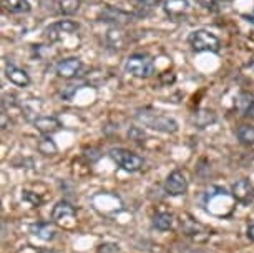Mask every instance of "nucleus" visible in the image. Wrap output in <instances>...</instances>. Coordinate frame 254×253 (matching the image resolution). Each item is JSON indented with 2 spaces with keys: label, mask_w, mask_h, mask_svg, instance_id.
<instances>
[{
  "label": "nucleus",
  "mask_w": 254,
  "mask_h": 253,
  "mask_svg": "<svg viewBox=\"0 0 254 253\" xmlns=\"http://www.w3.org/2000/svg\"><path fill=\"white\" fill-rule=\"evenodd\" d=\"M136 120L141 122L145 127L151 128V130H156V132H163V133H175V132H178V123H176L175 118H171V117H168V115H163L161 112L150 110V108H143V110H138Z\"/></svg>",
  "instance_id": "nucleus-1"
},
{
  "label": "nucleus",
  "mask_w": 254,
  "mask_h": 253,
  "mask_svg": "<svg viewBox=\"0 0 254 253\" xmlns=\"http://www.w3.org/2000/svg\"><path fill=\"white\" fill-rule=\"evenodd\" d=\"M188 42L194 52H213V54H216V52H219V47H221V42H219L218 37L206 30L193 32L188 37Z\"/></svg>",
  "instance_id": "nucleus-2"
},
{
  "label": "nucleus",
  "mask_w": 254,
  "mask_h": 253,
  "mask_svg": "<svg viewBox=\"0 0 254 253\" xmlns=\"http://www.w3.org/2000/svg\"><path fill=\"white\" fill-rule=\"evenodd\" d=\"M125 69H127L128 74H131L133 77L138 79H148L155 74V64H153V60L148 55H141V54L128 57Z\"/></svg>",
  "instance_id": "nucleus-3"
},
{
  "label": "nucleus",
  "mask_w": 254,
  "mask_h": 253,
  "mask_svg": "<svg viewBox=\"0 0 254 253\" xmlns=\"http://www.w3.org/2000/svg\"><path fill=\"white\" fill-rule=\"evenodd\" d=\"M110 157L118 167H122L125 171H138L143 167V159L140 155L133 154L130 150L125 149H112Z\"/></svg>",
  "instance_id": "nucleus-4"
},
{
  "label": "nucleus",
  "mask_w": 254,
  "mask_h": 253,
  "mask_svg": "<svg viewBox=\"0 0 254 253\" xmlns=\"http://www.w3.org/2000/svg\"><path fill=\"white\" fill-rule=\"evenodd\" d=\"M165 190H166V193L173 195V197L185 195L186 190H188V180H186L183 171L181 170L171 171L165 182Z\"/></svg>",
  "instance_id": "nucleus-5"
},
{
  "label": "nucleus",
  "mask_w": 254,
  "mask_h": 253,
  "mask_svg": "<svg viewBox=\"0 0 254 253\" xmlns=\"http://www.w3.org/2000/svg\"><path fill=\"white\" fill-rule=\"evenodd\" d=\"M81 69H83V64H81V60L76 59V57H68V59L60 60L55 67L57 75L66 80L76 77L81 72Z\"/></svg>",
  "instance_id": "nucleus-6"
},
{
  "label": "nucleus",
  "mask_w": 254,
  "mask_h": 253,
  "mask_svg": "<svg viewBox=\"0 0 254 253\" xmlns=\"http://www.w3.org/2000/svg\"><path fill=\"white\" fill-rule=\"evenodd\" d=\"M78 30V23L71 22V20H60L57 23H52L50 27H47L45 35L50 42H57L62 39L64 33H71Z\"/></svg>",
  "instance_id": "nucleus-7"
},
{
  "label": "nucleus",
  "mask_w": 254,
  "mask_h": 253,
  "mask_svg": "<svg viewBox=\"0 0 254 253\" xmlns=\"http://www.w3.org/2000/svg\"><path fill=\"white\" fill-rule=\"evenodd\" d=\"M233 197L238 200L239 203H249L254 198V187L249 180L243 178L233 185Z\"/></svg>",
  "instance_id": "nucleus-8"
},
{
  "label": "nucleus",
  "mask_w": 254,
  "mask_h": 253,
  "mask_svg": "<svg viewBox=\"0 0 254 253\" xmlns=\"http://www.w3.org/2000/svg\"><path fill=\"white\" fill-rule=\"evenodd\" d=\"M33 125H35L38 132L44 133V135H52V133L59 132L62 128L60 120L55 117H38V118H35Z\"/></svg>",
  "instance_id": "nucleus-9"
},
{
  "label": "nucleus",
  "mask_w": 254,
  "mask_h": 253,
  "mask_svg": "<svg viewBox=\"0 0 254 253\" xmlns=\"http://www.w3.org/2000/svg\"><path fill=\"white\" fill-rule=\"evenodd\" d=\"M102 20L108 23H115V25H125V23H128L131 20V15L120 10V8L108 7L102 12Z\"/></svg>",
  "instance_id": "nucleus-10"
},
{
  "label": "nucleus",
  "mask_w": 254,
  "mask_h": 253,
  "mask_svg": "<svg viewBox=\"0 0 254 253\" xmlns=\"http://www.w3.org/2000/svg\"><path fill=\"white\" fill-rule=\"evenodd\" d=\"M5 75L13 85H17V87H27V85L30 84V77H28L27 72L23 69H18L15 65H7Z\"/></svg>",
  "instance_id": "nucleus-11"
},
{
  "label": "nucleus",
  "mask_w": 254,
  "mask_h": 253,
  "mask_svg": "<svg viewBox=\"0 0 254 253\" xmlns=\"http://www.w3.org/2000/svg\"><path fill=\"white\" fill-rule=\"evenodd\" d=\"M236 108L243 117L254 118V97L248 92L239 93V97L236 100Z\"/></svg>",
  "instance_id": "nucleus-12"
},
{
  "label": "nucleus",
  "mask_w": 254,
  "mask_h": 253,
  "mask_svg": "<svg viewBox=\"0 0 254 253\" xmlns=\"http://www.w3.org/2000/svg\"><path fill=\"white\" fill-rule=\"evenodd\" d=\"M188 7V0H166L165 2V12L171 18H180L181 15H185Z\"/></svg>",
  "instance_id": "nucleus-13"
},
{
  "label": "nucleus",
  "mask_w": 254,
  "mask_h": 253,
  "mask_svg": "<svg viewBox=\"0 0 254 253\" xmlns=\"http://www.w3.org/2000/svg\"><path fill=\"white\" fill-rule=\"evenodd\" d=\"M30 232L35 237H38L40 240L50 242L57 237V228L52 225V223H35V225L30 227Z\"/></svg>",
  "instance_id": "nucleus-14"
},
{
  "label": "nucleus",
  "mask_w": 254,
  "mask_h": 253,
  "mask_svg": "<svg viewBox=\"0 0 254 253\" xmlns=\"http://www.w3.org/2000/svg\"><path fill=\"white\" fill-rule=\"evenodd\" d=\"M191 122H193L198 128H206V127H209L211 123L216 122V113L211 112V110L194 112L193 117H191Z\"/></svg>",
  "instance_id": "nucleus-15"
},
{
  "label": "nucleus",
  "mask_w": 254,
  "mask_h": 253,
  "mask_svg": "<svg viewBox=\"0 0 254 253\" xmlns=\"http://www.w3.org/2000/svg\"><path fill=\"white\" fill-rule=\"evenodd\" d=\"M2 7L10 13H27L32 8L28 0H2Z\"/></svg>",
  "instance_id": "nucleus-16"
},
{
  "label": "nucleus",
  "mask_w": 254,
  "mask_h": 253,
  "mask_svg": "<svg viewBox=\"0 0 254 253\" xmlns=\"http://www.w3.org/2000/svg\"><path fill=\"white\" fill-rule=\"evenodd\" d=\"M75 215V208L71 207L68 202H59L52 210V218L54 220H64V218H68V217H73Z\"/></svg>",
  "instance_id": "nucleus-17"
},
{
  "label": "nucleus",
  "mask_w": 254,
  "mask_h": 253,
  "mask_svg": "<svg viewBox=\"0 0 254 253\" xmlns=\"http://www.w3.org/2000/svg\"><path fill=\"white\" fill-rule=\"evenodd\" d=\"M153 227L156 230H161V232H166L173 227V215L171 213H166V212H161V213H156L153 217Z\"/></svg>",
  "instance_id": "nucleus-18"
},
{
  "label": "nucleus",
  "mask_w": 254,
  "mask_h": 253,
  "mask_svg": "<svg viewBox=\"0 0 254 253\" xmlns=\"http://www.w3.org/2000/svg\"><path fill=\"white\" fill-rule=\"evenodd\" d=\"M181 228H183V232L186 233V235H190V237L198 235L199 232H203V230H204L201 223L194 222L193 218L188 217V215H185V217H181Z\"/></svg>",
  "instance_id": "nucleus-19"
},
{
  "label": "nucleus",
  "mask_w": 254,
  "mask_h": 253,
  "mask_svg": "<svg viewBox=\"0 0 254 253\" xmlns=\"http://www.w3.org/2000/svg\"><path fill=\"white\" fill-rule=\"evenodd\" d=\"M239 142L244 145H254V127L253 125H241L236 130Z\"/></svg>",
  "instance_id": "nucleus-20"
},
{
  "label": "nucleus",
  "mask_w": 254,
  "mask_h": 253,
  "mask_svg": "<svg viewBox=\"0 0 254 253\" xmlns=\"http://www.w3.org/2000/svg\"><path fill=\"white\" fill-rule=\"evenodd\" d=\"M80 5H81V0H60L59 7H60V12L64 15H73L80 10Z\"/></svg>",
  "instance_id": "nucleus-21"
},
{
  "label": "nucleus",
  "mask_w": 254,
  "mask_h": 253,
  "mask_svg": "<svg viewBox=\"0 0 254 253\" xmlns=\"http://www.w3.org/2000/svg\"><path fill=\"white\" fill-rule=\"evenodd\" d=\"M38 152L40 154H44V155H55L57 152H59V149H57V145H55V142L52 140L50 135H47L45 138H42L40 142H38Z\"/></svg>",
  "instance_id": "nucleus-22"
},
{
  "label": "nucleus",
  "mask_w": 254,
  "mask_h": 253,
  "mask_svg": "<svg viewBox=\"0 0 254 253\" xmlns=\"http://www.w3.org/2000/svg\"><path fill=\"white\" fill-rule=\"evenodd\" d=\"M199 5L204 7L209 12H219L223 8V0H198Z\"/></svg>",
  "instance_id": "nucleus-23"
},
{
  "label": "nucleus",
  "mask_w": 254,
  "mask_h": 253,
  "mask_svg": "<svg viewBox=\"0 0 254 253\" xmlns=\"http://www.w3.org/2000/svg\"><path fill=\"white\" fill-rule=\"evenodd\" d=\"M98 253H118V245H115V243H102L98 247Z\"/></svg>",
  "instance_id": "nucleus-24"
},
{
  "label": "nucleus",
  "mask_w": 254,
  "mask_h": 253,
  "mask_svg": "<svg viewBox=\"0 0 254 253\" xmlns=\"http://www.w3.org/2000/svg\"><path fill=\"white\" fill-rule=\"evenodd\" d=\"M128 137L131 138V140H141V138H145V133H143V130H140V128H131L130 132H128Z\"/></svg>",
  "instance_id": "nucleus-25"
},
{
  "label": "nucleus",
  "mask_w": 254,
  "mask_h": 253,
  "mask_svg": "<svg viewBox=\"0 0 254 253\" xmlns=\"http://www.w3.org/2000/svg\"><path fill=\"white\" fill-rule=\"evenodd\" d=\"M22 198H23V200H28V202H32L33 205H38V203H40V198H38L37 195H35V193H32V192H23Z\"/></svg>",
  "instance_id": "nucleus-26"
},
{
  "label": "nucleus",
  "mask_w": 254,
  "mask_h": 253,
  "mask_svg": "<svg viewBox=\"0 0 254 253\" xmlns=\"http://www.w3.org/2000/svg\"><path fill=\"white\" fill-rule=\"evenodd\" d=\"M158 2H160V0H140V7L146 8V10H151Z\"/></svg>",
  "instance_id": "nucleus-27"
},
{
  "label": "nucleus",
  "mask_w": 254,
  "mask_h": 253,
  "mask_svg": "<svg viewBox=\"0 0 254 253\" xmlns=\"http://www.w3.org/2000/svg\"><path fill=\"white\" fill-rule=\"evenodd\" d=\"M161 82L163 84H168V82H175V75L173 74H163L161 75Z\"/></svg>",
  "instance_id": "nucleus-28"
},
{
  "label": "nucleus",
  "mask_w": 254,
  "mask_h": 253,
  "mask_svg": "<svg viewBox=\"0 0 254 253\" xmlns=\"http://www.w3.org/2000/svg\"><path fill=\"white\" fill-rule=\"evenodd\" d=\"M248 238L251 242H254V225L253 227H249V230H248Z\"/></svg>",
  "instance_id": "nucleus-29"
},
{
  "label": "nucleus",
  "mask_w": 254,
  "mask_h": 253,
  "mask_svg": "<svg viewBox=\"0 0 254 253\" xmlns=\"http://www.w3.org/2000/svg\"><path fill=\"white\" fill-rule=\"evenodd\" d=\"M246 18H248V20L251 22V23H254V12L251 13V15H246Z\"/></svg>",
  "instance_id": "nucleus-30"
},
{
  "label": "nucleus",
  "mask_w": 254,
  "mask_h": 253,
  "mask_svg": "<svg viewBox=\"0 0 254 253\" xmlns=\"http://www.w3.org/2000/svg\"><path fill=\"white\" fill-rule=\"evenodd\" d=\"M38 253H55V252L49 250V248H44V250H38Z\"/></svg>",
  "instance_id": "nucleus-31"
},
{
  "label": "nucleus",
  "mask_w": 254,
  "mask_h": 253,
  "mask_svg": "<svg viewBox=\"0 0 254 253\" xmlns=\"http://www.w3.org/2000/svg\"><path fill=\"white\" fill-rule=\"evenodd\" d=\"M190 253H204V252H201V250H196V252H190Z\"/></svg>",
  "instance_id": "nucleus-32"
},
{
  "label": "nucleus",
  "mask_w": 254,
  "mask_h": 253,
  "mask_svg": "<svg viewBox=\"0 0 254 253\" xmlns=\"http://www.w3.org/2000/svg\"><path fill=\"white\" fill-rule=\"evenodd\" d=\"M251 67H253V69H254V64H251Z\"/></svg>",
  "instance_id": "nucleus-33"
}]
</instances>
